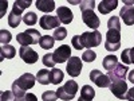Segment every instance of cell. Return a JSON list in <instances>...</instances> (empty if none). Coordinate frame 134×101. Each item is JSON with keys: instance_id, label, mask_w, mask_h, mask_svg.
I'll list each match as a JSON object with an SVG mask.
<instances>
[{"instance_id": "obj_1", "label": "cell", "mask_w": 134, "mask_h": 101, "mask_svg": "<svg viewBox=\"0 0 134 101\" xmlns=\"http://www.w3.org/2000/svg\"><path fill=\"white\" fill-rule=\"evenodd\" d=\"M36 77L31 73H24L23 75H20L18 80L12 84V92L16 97H23L26 96V90L32 89L35 85Z\"/></svg>"}, {"instance_id": "obj_2", "label": "cell", "mask_w": 134, "mask_h": 101, "mask_svg": "<svg viewBox=\"0 0 134 101\" xmlns=\"http://www.w3.org/2000/svg\"><path fill=\"white\" fill-rule=\"evenodd\" d=\"M79 42H81V49L85 47H97L102 42V34H100L98 30L95 31H86L82 35H79Z\"/></svg>"}, {"instance_id": "obj_3", "label": "cell", "mask_w": 134, "mask_h": 101, "mask_svg": "<svg viewBox=\"0 0 134 101\" xmlns=\"http://www.w3.org/2000/svg\"><path fill=\"white\" fill-rule=\"evenodd\" d=\"M42 35L40 32L35 28H28L23 32H20L16 35V41L21 44V46H30V44H36L39 43Z\"/></svg>"}, {"instance_id": "obj_4", "label": "cell", "mask_w": 134, "mask_h": 101, "mask_svg": "<svg viewBox=\"0 0 134 101\" xmlns=\"http://www.w3.org/2000/svg\"><path fill=\"white\" fill-rule=\"evenodd\" d=\"M78 92V84L76 81L74 80H69L63 86H59V89L57 90V94L58 97L62 100V101H70L75 97Z\"/></svg>"}, {"instance_id": "obj_5", "label": "cell", "mask_w": 134, "mask_h": 101, "mask_svg": "<svg viewBox=\"0 0 134 101\" xmlns=\"http://www.w3.org/2000/svg\"><path fill=\"white\" fill-rule=\"evenodd\" d=\"M121 47V31L119 30H107L105 49L107 51H117Z\"/></svg>"}, {"instance_id": "obj_6", "label": "cell", "mask_w": 134, "mask_h": 101, "mask_svg": "<svg viewBox=\"0 0 134 101\" xmlns=\"http://www.w3.org/2000/svg\"><path fill=\"white\" fill-rule=\"evenodd\" d=\"M110 92L113 93L117 98L119 100H126V93L129 90L127 84L125 82V80H118V81H113L110 84Z\"/></svg>"}, {"instance_id": "obj_7", "label": "cell", "mask_w": 134, "mask_h": 101, "mask_svg": "<svg viewBox=\"0 0 134 101\" xmlns=\"http://www.w3.org/2000/svg\"><path fill=\"white\" fill-rule=\"evenodd\" d=\"M83 69V65H82V58L79 57H71L69 61H67V67H66V72L70 77H78L81 74Z\"/></svg>"}, {"instance_id": "obj_8", "label": "cell", "mask_w": 134, "mask_h": 101, "mask_svg": "<svg viewBox=\"0 0 134 101\" xmlns=\"http://www.w3.org/2000/svg\"><path fill=\"white\" fill-rule=\"evenodd\" d=\"M82 20H83V23L87 27H90L94 31L100 26V20L94 14V9H85V11H82Z\"/></svg>"}, {"instance_id": "obj_9", "label": "cell", "mask_w": 134, "mask_h": 101, "mask_svg": "<svg viewBox=\"0 0 134 101\" xmlns=\"http://www.w3.org/2000/svg\"><path fill=\"white\" fill-rule=\"evenodd\" d=\"M90 80L98 86V88H109L111 81L110 78L107 77V74H103L100 70L94 69L90 72Z\"/></svg>"}, {"instance_id": "obj_10", "label": "cell", "mask_w": 134, "mask_h": 101, "mask_svg": "<svg viewBox=\"0 0 134 101\" xmlns=\"http://www.w3.org/2000/svg\"><path fill=\"white\" fill-rule=\"evenodd\" d=\"M54 61L57 63H64L71 58V47L69 44H62L52 53Z\"/></svg>"}, {"instance_id": "obj_11", "label": "cell", "mask_w": 134, "mask_h": 101, "mask_svg": "<svg viewBox=\"0 0 134 101\" xmlns=\"http://www.w3.org/2000/svg\"><path fill=\"white\" fill-rule=\"evenodd\" d=\"M19 55H20V58L23 59V62H26L28 65L38 62V58H39V54L32 47H28V46H21L20 50H19Z\"/></svg>"}, {"instance_id": "obj_12", "label": "cell", "mask_w": 134, "mask_h": 101, "mask_svg": "<svg viewBox=\"0 0 134 101\" xmlns=\"http://www.w3.org/2000/svg\"><path fill=\"white\" fill-rule=\"evenodd\" d=\"M129 73V67L125 63H118L115 69L107 72V77L110 78V81H118V80H125L126 75Z\"/></svg>"}, {"instance_id": "obj_13", "label": "cell", "mask_w": 134, "mask_h": 101, "mask_svg": "<svg viewBox=\"0 0 134 101\" xmlns=\"http://www.w3.org/2000/svg\"><path fill=\"white\" fill-rule=\"evenodd\" d=\"M39 24L43 30H51V28L57 30L60 24V20L58 19L57 15H43L39 19Z\"/></svg>"}, {"instance_id": "obj_14", "label": "cell", "mask_w": 134, "mask_h": 101, "mask_svg": "<svg viewBox=\"0 0 134 101\" xmlns=\"http://www.w3.org/2000/svg\"><path fill=\"white\" fill-rule=\"evenodd\" d=\"M57 16L60 20V23H63V24H70L74 19L72 11L66 6H60L59 8H57Z\"/></svg>"}, {"instance_id": "obj_15", "label": "cell", "mask_w": 134, "mask_h": 101, "mask_svg": "<svg viewBox=\"0 0 134 101\" xmlns=\"http://www.w3.org/2000/svg\"><path fill=\"white\" fill-rule=\"evenodd\" d=\"M119 15L126 26H134V7L133 6H124Z\"/></svg>"}, {"instance_id": "obj_16", "label": "cell", "mask_w": 134, "mask_h": 101, "mask_svg": "<svg viewBox=\"0 0 134 101\" xmlns=\"http://www.w3.org/2000/svg\"><path fill=\"white\" fill-rule=\"evenodd\" d=\"M118 7V2L117 0H102L99 4H98V11L102 15L110 14L113 9H115Z\"/></svg>"}, {"instance_id": "obj_17", "label": "cell", "mask_w": 134, "mask_h": 101, "mask_svg": "<svg viewBox=\"0 0 134 101\" xmlns=\"http://www.w3.org/2000/svg\"><path fill=\"white\" fill-rule=\"evenodd\" d=\"M35 6L39 11H43V12H51V11L55 9L54 0H36Z\"/></svg>"}, {"instance_id": "obj_18", "label": "cell", "mask_w": 134, "mask_h": 101, "mask_svg": "<svg viewBox=\"0 0 134 101\" xmlns=\"http://www.w3.org/2000/svg\"><path fill=\"white\" fill-rule=\"evenodd\" d=\"M32 4L31 0H16V2L14 3V8H12V12L16 14V15H20L23 14V11L26 8H28Z\"/></svg>"}, {"instance_id": "obj_19", "label": "cell", "mask_w": 134, "mask_h": 101, "mask_svg": "<svg viewBox=\"0 0 134 101\" xmlns=\"http://www.w3.org/2000/svg\"><path fill=\"white\" fill-rule=\"evenodd\" d=\"M36 80L40 85L51 84V72H48L47 69H40L36 74Z\"/></svg>"}, {"instance_id": "obj_20", "label": "cell", "mask_w": 134, "mask_h": 101, "mask_svg": "<svg viewBox=\"0 0 134 101\" xmlns=\"http://www.w3.org/2000/svg\"><path fill=\"white\" fill-rule=\"evenodd\" d=\"M16 54V50L14 46H9V44H3L2 49H0V58L2 59H11L14 58Z\"/></svg>"}, {"instance_id": "obj_21", "label": "cell", "mask_w": 134, "mask_h": 101, "mask_svg": "<svg viewBox=\"0 0 134 101\" xmlns=\"http://www.w3.org/2000/svg\"><path fill=\"white\" fill-rule=\"evenodd\" d=\"M102 65H103V67H105L107 72H110V70H113V69H115V67H117V65H118V58L115 57L114 54L106 55V57L103 58Z\"/></svg>"}, {"instance_id": "obj_22", "label": "cell", "mask_w": 134, "mask_h": 101, "mask_svg": "<svg viewBox=\"0 0 134 101\" xmlns=\"http://www.w3.org/2000/svg\"><path fill=\"white\" fill-rule=\"evenodd\" d=\"M121 59H122V63H125V65L134 63V47L125 49L121 54Z\"/></svg>"}, {"instance_id": "obj_23", "label": "cell", "mask_w": 134, "mask_h": 101, "mask_svg": "<svg viewBox=\"0 0 134 101\" xmlns=\"http://www.w3.org/2000/svg\"><path fill=\"white\" fill-rule=\"evenodd\" d=\"M54 43H55L54 37H51V35H42V38L39 41V46L43 50H50V49L54 47Z\"/></svg>"}, {"instance_id": "obj_24", "label": "cell", "mask_w": 134, "mask_h": 101, "mask_svg": "<svg viewBox=\"0 0 134 101\" xmlns=\"http://www.w3.org/2000/svg\"><path fill=\"white\" fill-rule=\"evenodd\" d=\"M94 97H95V90L90 85L82 86V89H81V98H83L86 101H93Z\"/></svg>"}, {"instance_id": "obj_25", "label": "cell", "mask_w": 134, "mask_h": 101, "mask_svg": "<svg viewBox=\"0 0 134 101\" xmlns=\"http://www.w3.org/2000/svg\"><path fill=\"white\" fill-rule=\"evenodd\" d=\"M64 78V73L60 70V69H55V67H52L51 70V84L54 85H59Z\"/></svg>"}, {"instance_id": "obj_26", "label": "cell", "mask_w": 134, "mask_h": 101, "mask_svg": "<svg viewBox=\"0 0 134 101\" xmlns=\"http://www.w3.org/2000/svg\"><path fill=\"white\" fill-rule=\"evenodd\" d=\"M21 20H23V16L14 14L12 11H11V14L8 15V24H9L11 27H12V28L19 27V24H20V22H21Z\"/></svg>"}, {"instance_id": "obj_27", "label": "cell", "mask_w": 134, "mask_h": 101, "mask_svg": "<svg viewBox=\"0 0 134 101\" xmlns=\"http://www.w3.org/2000/svg\"><path fill=\"white\" fill-rule=\"evenodd\" d=\"M23 22L26 23V26H34L38 22V16L35 12H27L26 15H23Z\"/></svg>"}, {"instance_id": "obj_28", "label": "cell", "mask_w": 134, "mask_h": 101, "mask_svg": "<svg viewBox=\"0 0 134 101\" xmlns=\"http://www.w3.org/2000/svg\"><path fill=\"white\" fill-rule=\"evenodd\" d=\"M107 28L109 30H119L121 31V22L118 16H111L107 20Z\"/></svg>"}, {"instance_id": "obj_29", "label": "cell", "mask_w": 134, "mask_h": 101, "mask_svg": "<svg viewBox=\"0 0 134 101\" xmlns=\"http://www.w3.org/2000/svg\"><path fill=\"white\" fill-rule=\"evenodd\" d=\"M95 58H97V53L93 51L91 49L86 50V51L82 54V61H83V62H93V61H95Z\"/></svg>"}, {"instance_id": "obj_30", "label": "cell", "mask_w": 134, "mask_h": 101, "mask_svg": "<svg viewBox=\"0 0 134 101\" xmlns=\"http://www.w3.org/2000/svg\"><path fill=\"white\" fill-rule=\"evenodd\" d=\"M54 39L55 41H63L66 37H67V30L64 27H58L57 30L54 31Z\"/></svg>"}, {"instance_id": "obj_31", "label": "cell", "mask_w": 134, "mask_h": 101, "mask_svg": "<svg viewBox=\"0 0 134 101\" xmlns=\"http://www.w3.org/2000/svg\"><path fill=\"white\" fill-rule=\"evenodd\" d=\"M42 62H43L44 66H47V67H54L55 63H57V62L54 61V55H52L51 53L44 54V55H43V58H42Z\"/></svg>"}, {"instance_id": "obj_32", "label": "cell", "mask_w": 134, "mask_h": 101, "mask_svg": "<svg viewBox=\"0 0 134 101\" xmlns=\"http://www.w3.org/2000/svg\"><path fill=\"white\" fill-rule=\"evenodd\" d=\"M59 97L57 94L55 90H46L43 94H42V100L43 101H57Z\"/></svg>"}, {"instance_id": "obj_33", "label": "cell", "mask_w": 134, "mask_h": 101, "mask_svg": "<svg viewBox=\"0 0 134 101\" xmlns=\"http://www.w3.org/2000/svg\"><path fill=\"white\" fill-rule=\"evenodd\" d=\"M12 39V35H11V32L7 31V30H2L0 31V42L2 44H8Z\"/></svg>"}, {"instance_id": "obj_34", "label": "cell", "mask_w": 134, "mask_h": 101, "mask_svg": "<svg viewBox=\"0 0 134 101\" xmlns=\"http://www.w3.org/2000/svg\"><path fill=\"white\" fill-rule=\"evenodd\" d=\"M0 101H16V96L12 90H5L0 96Z\"/></svg>"}, {"instance_id": "obj_35", "label": "cell", "mask_w": 134, "mask_h": 101, "mask_svg": "<svg viewBox=\"0 0 134 101\" xmlns=\"http://www.w3.org/2000/svg\"><path fill=\"white\" fill-rule=\"evenodd\" d=\"M79 4H81V11L94 9V7H95V2H94V0H83V2H81Z\"/></svg>"}, {"instance_id": "obj_36", "label": "cell", "mask_w": 134, "mask_h": 101, "mask_svg": "<svg viewBox=\"0 0 134 101\" xmlns=\"http://www.w3.org/2000/svg\"><path fill=\"white\" fill-rule=\"evenodd\" d=\"M126 100H127V101H134V86L127 90V93H126Z\"/></svg>"}, {"instance_id": "obj_37", "label": "cell", "mask_w": 134, "mask_h": 101, "mask_svg": "<svg viewBox=\"0 0 134 101\" xmlns=\"http://www.w3.org/2000/svg\"><path fill=\"white\" fill-rule=\"evenodd\" d=\"M24 98H26V101H38V97L34 93H27L24 96Z\"/></svg>"}, {"instance_id": "obj_38", "label": "cell", "mask_w": 134, "mask_h": 101, "mask_svg": "<svg viewBox=\"0 0 134 101\" xmlns=\"http://www.w3.org/2000/svg\"><path fill=\"white\" fill-rule=\"evenodd\" d=\"M127 80H129L131 84H134V69L130 70V72L127 73Z\"/></svg>"}, {"instance_id": "obj_39", "label": "cell", "mask_w": 134, "mask_h": 101, "mask_svg": "<svg viewBox=\"0 0 134 101\" xmlns=\"http://www.w3.org/2000/svg\"><path fill=\"white\" fill-rule=\"evenodd\" d=\"M16 101H26V98H24V96L23 97H16Z\"/></svg>"}, {"instance_id": "obj_40", "label": "cell", "mask_w": 134, "mask_h": 101, "mask_svg": "<svg viewBox=\"0 0 134 101\" xmlns=\"http://www.w3.org/2000/svg\"><path fill=\"white\" fill-rule=\"evenodd\" d=\"M78 101H86V100H83V98H81V97H79V98H78Z\"/></svg>"}]
</instances>
